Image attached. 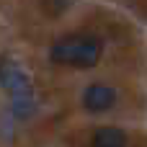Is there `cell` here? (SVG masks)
I'll use <instances>...</instances> for the list:
<instances>
[{
  "mask_svg": "<svg viewBox=\"0 0 147 147\" xmlns=\"http://www.w3.org/2000/svg\"><path fill=\"white\" fill-rule=\"evenodd\" d=\"M116 98H119V96H116V88H111V85H106V83H93V85H88L85 93H83V106H85V111H90V114H103V111L114 109Z\"/></svg>",
  "mask_w": 147,
  "mask_h": 147,
  "instance_id": "cell-3",
  "label": "cell"
},
{
  "mask_svg": "<svg viewBox=\"0 0 147 147\" xmlns=\"http://www.w3.org/2000/svg\"><path fill=\"white\" fill-rule=\"evenodd\" d=\"M93 147H127V134L119 127H101L93 134Z\"/></svg>",
  "mask_w": 147,
  "mask_h": 147,
  "instance_id": "cell-4",
  "label": "cell"
},
{
  "mask_svg": "<svg viewBox=\"0 0 147 147\" xmlns=\"http://www.w3.org/2000/svg\"><path fill=\"white\" fill-rule=\"evenodd\" d=\"M101 54H103V47L90 34H70V36H62L49 49V59L54 65L83 67V70L96 67L98 59H101Z\"/></svg>",
  "mask_w": 147,
  "mask_h": 147,
  "instance_id": "cell-1",
  "label": "cell"
},
{
  "mask_svg": "<svg viewBox=\"0 0 147 147\" xmlns=\"http://www.w3.org/2000/svg\"><path fill=\"white\" fill-rule=\"evenodd\" d=\"M0 85L10 93V98H34L31 80L26 78V72L10 57L0 59Z\"/></svg>",
  "mask_w": 147,
  "mask_h": 147,
  "instance_id": "cell-2",
  "label": "cell"
}]
</instances>
